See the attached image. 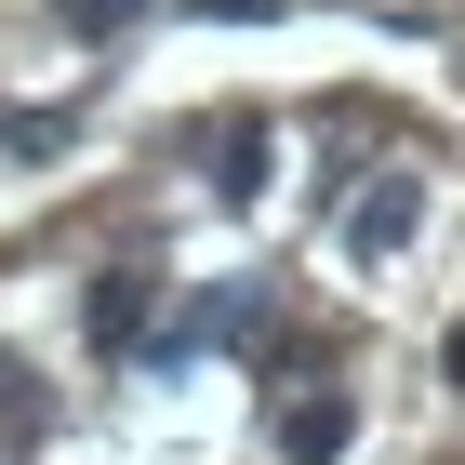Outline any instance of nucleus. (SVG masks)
<instances>
[{"label": "nucleus", "instance_id": "1", "mask_svg": "<svg viewBox=\"0 0 465 465\" xmlns=\"http://www.w3.org/2000/svg\"><path fill=\"white\" fill-rule=\"evenodd\" d=\"M412 226H426V173H372L359 200H332V240H346L359 266H386V252H412Z\"/></svg>", "mask_w": 465, "mask_h": 465}, {"label": "nucleus", "instance_id": "2", "mask_svg": "<svg viewBox=\"0 0 465 465\" xmlns=\"http://www.w3.org/2000/svg\"><path fill=\"white\" fill-rule=\"evenodd\" d=\"M346 439H359L346 386H280V412H266V452L280 465H346Z\"/></svg>", "mask_w": 465, "mask_h": 465}, {"label": "nucleus", "instance_id": "3", "mask_svg": "<svg viewBox=\"0 0 465 465\" xmlns=\"http://www.w3.org/2000/svg\"><path fill=\"white\" fill-rule=\"evenodd\" d=\"M146 306H160V292H146V266H107V280H94V346H134V332H146Z\"/></svg>", "mask_w": 465, "mask_h": 465}, {"label": "nucleus", "instance_id": "4", "mask_svg": "<svg viewBox=\"0 0 465 465\" xmlns=\"http://www.w3.org/2000/svg\"><path fill=\"white\" fill-rule=\"evenodd\" d=\"M213 200H226V213L266 200V134H252V120H240V134H213Z\"/></svg>", "mask_w": 465, "mask_h": 465}, {"label": "nucleus", "instance_id": "5", "mask_svg": "<svg viewBox=\"0 0 465 465\" xmlns=\"http://www.w3.org/2000/svg\"><path fill=\"white\" fill-rule=\"evenodd\" d=\"M67 134H80L67 107H14V120H0V146H14V160H54V146H67Z\"/></svg>", "mask_w": 465, "mask_h": 465}, {"label": "nucleus", "instance_id": "6", "mask_svg": "<svg viewBox=\"0 0 465 465\" xmlns=\"http://www.w3.org/2000/svg\"><path fill=\"white\" fill-rule=\"evenodd\" d=\"M134 14H146V0H54V27H67V40H120Z\"/></svg>", "mask_w": 465, "mask_h": 465}, {"label": "nucleus", "instance_id": "7", "mask_svg": "<svg viewBox=\"0 0 465 465\" xmlns=\"http://www.w3.org/2000/svg\"><path fill=\"white\" fill-rule=\"evenodd\" d=\"M186 14H213V27H266L280 0H186Z\"/></svg>", "mask_w": 465, "mask_h": 465}, {"label": "nucleus", "instance_id": "8", "mask_svg": "<svg viewBox=\"0 0 465 465\" xmlns=\"http://www.w3.org/2000/svg\"><path fill=\"white\" fill-rule=\"evenodd\" d=\"M439 372H452V386H465V320H452V332H439Z\"/></svg>", "mask_w": 465, "mask_h": 465}]
</instances>
